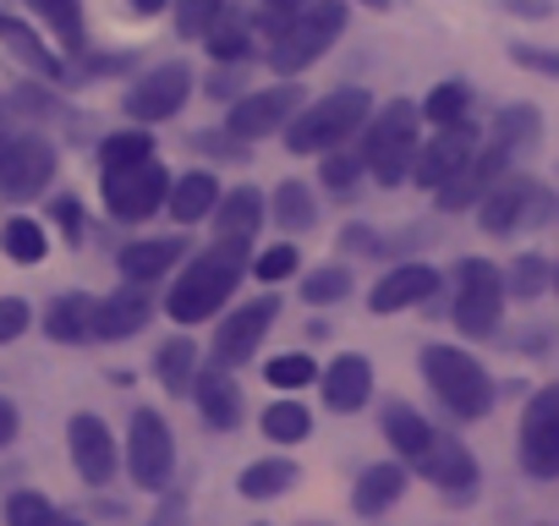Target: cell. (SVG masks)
<instances>
[{
	"instance_id": "d6a6232c",
	"label": "cell",
	"mask_w": 559,
	"mask_h": 526,
	"mask_svg": "<svg viewBox=\"0 0 559 526\" xmlns=\"http://www.w3.org/2000/svg\"><path fill=\"white\" fill-rule=\"evenodd\" d=\"M0 247H7L12 263H39L50 252V236L39 219H7V230H0Z\"/></svg>"
},
{
	"instance_id": "ee69618b",
	"label": "cell",
	"mask_w": 559,
	"mask_h": 526,
	"mask_svg": "<svg viewBox=\"0 0 559 526\" xmlns=\"http://www.w3.org/2000/svg\"><path fill=\"white\" fill-rule=\"evenodd\" d=\"M219 7H225V0H176V28L181 34H209Z\"/></svg>"
},
{
	"instance_id": "836d02e7",
	"label": "cell",
	"mask_w": 559,
	"mask_h": 526,
	"mask_svg": "<svg viewBox=\"0 0 559 526\" xmlns=\"http://www.w3.org/2000/svg\"><path fill=\"white\" fill-rule=\"evenodd\" d=\"M537 127H543L537 105H504V110H499V121H493V143L515 154V148H526V143L537 138Z\"/></svg>"
},
{
	"instance_id": "4fadbf2b",
	"label": "cell",
	"mask_w": 559,
	"mask_h": 526,
	"mask_svg": "<svg viewBox=\"0 0 559 526\" xmlns=\"http://www.w3.org/2000/svg\"><path fill=\"white\" fill-rule=\"evenodd\" d=\"M548 214V198L532 176H504L488 198H483V230L488 236H510L515 225H537Z\"/></svg>"
},
{
	"instance_id": "c3c4849f",
	"label": "cell",
	"mask_w": 559,
	"mask_h": 526,
	"mask_svg": "<svg viewBox=\"0 0 559 526\" xmlns=\"http://www.w3.org/2000/svg\"><path fill=\"white\" fill-rule=\"evenodd\" d=\"M56 219H61V230H67L72 241L83 236V208H78V198H61V203H56Z\"/></svg>"
},
{
	"instance_id": "ffe728a7",
	"label": "cell",
	"mask_w": 559,
	"mask_h": 526,
	"mask_svg": "<svg viewBox=\"0 0 559 526\" xmlns=\"http://www.w3.org/2000/svg\"><path fill=\"white\" fill-rule=\"evenodd\" d=\"M192 390H198V411H203L209 428H236L241 422V395H236V384H230V373L219 362H209L192 379Z\"/></svg>"
},
{
	"instance_id": "52a82bcc",
	"label": "cell",
	"mask_w": 559,
	"mask_h": 526,
	"mask_svg": "<svg viewBox=\"0 0 559 526\" xmlns=\"http://www.w3.org/2000/svg\"><path fill=\"white\" fill-rule=\"evenodd\" d=\"M170 466H176V444H170V428L159 411H132V428H127V471L138 488H165L170 482Z\"/></svg>"
},
{
	"instance_id": "8d00e7d4",
	"label": "cell",
	"mask_w": 559,
	"mask_h": 526,
	"mask_svg": "<svg viewBox=\"0 0 559 526\" xmlns=\"http://www.w3.org/2000/svg\"><path fill=\"white\" fill-rule=\"evenodd\" d=\"M274 219L286 225V230H308L313 219H319V208H313V192L302 187V181H286L274 192Z\"/></svg>"
},
{
	"instance_id": "9c48e42d",
	"label": "cell",
	"mask_w": 559,
	"mask_h": 526,
	"mask_svg": "<svg viewBox=\"0 0 559 526\" xmlns=\"http://www.w3.org/2000/svg\"><path fill=\"white\" fill-rule=\"evenodd\" d=\"M477 132L461 121V127H444V132H433L423 148H417V165H412V181L423 187V192H444L472 159H477Z\"/></svg>"
},
{
	"instance_id": "7a4b0ae2",
	"label": "cell",
	"mask_w": 559,
	"mask_h": 526,
	"mask_svg": "<svg viewBox=\"0 0 559 526\" xmlns=\"http://www.w3.org/2000/svg\"><path fill=\"white\" fill-rule=\"evenodd\" d=\"M341 34H346V0H308L297 17H286V23L274 28L269 67H274L280 77H297V72H308Z\"/></svg>"
},
{
	"instance_id": "74e56055",
	"label": "cell",
	"mask_w": 559,
	"mask_h": 526,
	"mask_svg": "<svg viewBox=\"0 0 559 526\" xmlns=\"http://www.w3.org/2000/svg\"><path fill=\"white\" fill-rule=\"evenodd\" d=\"M34 12L67 39V50H83V0H34Z\"/></svg>"
},
{
	"instance_id": "9f6ffc18",
	"label": "cell",
	"mask_w": 559,
	"mask_h": 526,
	"mask_svg": "<svg viewBox=\"0 0 559 526\" xmlns=\"http://www.w3.org/2000/svg\"><path fill=\"white\" fill-rule=\"evenodd\" d=\"M67 526H83V521H67Z\"/></svg>"
},
{
	"instance_id": "f1b7e54d",
	"label": "cell",
	"mask_w": 559,
	"mask_h": 526,
	"mask_svg": "<svg viewBox=\"0 0 559 526\" xmlns=\"http://www.w3.org/2000/svg\"><path fill=\"white\" fill-rule=\"evenodd\" d=\"M0 39H7V50L23 61V67H34L39 77H61V61L39 45V34L28 28V23H17V17H7V12H0Z\"/></svg>"
},
{
	"instance_id": "8992f818",
	"label": "cell",
	"mask_w": 559,
	"mask_h": 526,
	"mask_svg": "<svg viewBox=\"0 0 559 526\" xmlns=\"http://www.w3.org/2000/svg\"><path fill=\"white\" fill-rule=\"evenodd\" d=\"M56 176V148L39 138V132H17L0 143V198H39Z\"/></svg>"
},
{
	"instance_id": "603a6c76",
	"label": "cell",
	"mask_w": 559,
	"mask_h": 526,
	"mask_svg": "<svg viewBox=\"0 0 559 526\" xmlns=\"http://www.w3.org/2000/svg\"><path fill=\"white\" fill-rule=\"evenodd\" d=\"M94 313H99V302H94V297L67 291V297H56V302L45 308V335H50V340L78 346V340H88V335H94Z\"/></svg>"
},
{
	"instance_id": "bcb514c9",
	"label": "cell",
	"mask_w": 559,
	"mask_h": 526,
	"mask_svg": "<svg viewBox=\"0 0 559 526\" xmlns=\"http://www.w3.org/2000/svg\"><path fill=\"white\" fill-rule=\"evenodd\" d=\"M28 324H34V308H28L23 297H0V346L17 340Z\"/></svg>"
},
{
	"instance_id": "7402d4cb",
	"label": "cell",
	"mask_w": 559,
	"mask_h": 526,
	"mask_svg": "<svg viewBox=\"0 0 559 526\" xmlns=\"http://www.w3.org/2000/svg\"><path fill=\"white\" fill-rule=\"evenodd\" d=\"M148 313H154V302H148L143 291H116V297L99 302L94 335H99V340H127V335H138V330L148 324Z\"/></svg>"
},
{
	"instance_id": "f907efd6",
	"label": "cell",
	"mask_w": 559,
	"mask_h": 526,
	"mask_svg": "<svg viewBox=\"0 0 559 526\" xmlns=\"http://www.w3.org/2000/svg\"><path fill=\"white\" fill-rule=\"evenodd\" d=\"M308 7V0H263V12H274V17H297Z\"/></svg>"
},
{
	"instance_id": "8fae6325",
	"label": "cell",
	"mask_w": 559,
	"mask_h": 526,
	"mask_svg": "<svg viewBox=\"0 0 559 526\" xmlns=\"http://www.w3.org/2000/svg\"><path fill=\"white\" fill-rule=\"evenodd\" d=\"M187 94H192V67L187 61H165V67H154L148 77H138L127 88V116L132 121H170L187 105Z\"/></svg>"
},
{
	"instance_id": "ab89813d",
	"label": "cell",
	"mask_w": 559,
	"mask_h": 526,
	"mask_svg": "<svg viewBox=\"0 0 559 526\" xmlns=\"http://www.w3.org/2000/svg\"><path fill=\"white\" fill-rule=\"evenodd\" d=\"M263 373H269V384H274V390H302V384H313V379H319V362H313L308 351H292V357H274Z\"/></svg>"
},
{
	"instance_id": "5bb4252c",
	"label": "cell",
	"mask_w": 559,
	"mask_h": 526,
	"mask_svg": "<svg viewBox=\"0 0 559 526\" xmlns=\"http://www.w3.org/2000/svg\"><path fill=\"white\" fill-rule=\"evenodd\" d=\"M297 99H302L297 88H252L247 99L230 105L225 132H236L241 143H258V138H269V132H286L292 116H297Z\"/></svg>"
},
{
	"instance_id": "f546056e",
	"label": "cell",
	"mask_w": 559,
	"mask_h": 526,
	"mask_svg": "<svg viewBox=\"0 0 559 526\" xmlns=\"http://www.w3.org/2000/svg\"><path fill=\"white\" fill-rule=\"evenodd\" d=\"M292 482H297V466H292L286 455H274V461H252L236 488H241L247 499H274V493H286Z\"/></svg>"
},
{
	"instance_id": "44dd1931",
	"label": "cell",
	"mask_w": 559,
	"mask_h": 526,
	"mask_svg": "<svg viewBox=\"0 0 559 526\" xmlns=\"http://www.w3.org/2000/svg\"><path fill=\"white\" fill-rule=\"evenodd\" d=\"M373 395V368L368 357H335V368L324 373V401L335 411H362Z\"/></svg>"
},
{
	"instance_id": "11a10c76",
	"label": "cell",
	"mask_w": 559,
	"mask_h": 526,
	"mask_svg": "<svg viewBox=\"0 0 559 526\" xmlns=\"http://www.w3.org/2000/svg\"><path fill=\"white\" fill-rule=\"evenodd\" d=\"M368 7H384V0H368Z\"/></svg>"
},
{
	"instance_id": "ba28073f",
	"label": "cell",
	"mask_w": 559,
	"mask_h": 526,
	"mask_svg": "<svg viewBox=\"0 0 559 526\" xmlns=\"http://www.w3.org/2000/svg\"><path fill=\"white\" fill-rule=\"evenodd\" d=\"M499 313H504V280L493 263L483 258H466L461 263V297H455V324L477 340V335H493L499 330Z\"/></svg>"
},
{
	"instance_id": "e0dca14e",
	"label": "cell",
	"mask_w": 559,
	"mask_h": 526,
	"mask_svg": "<svg viewBox=\"0 0 559 526\" xmlns=\"http://www.w3.org/2000/svg\"><path fill=\"white\" fill-rule=\"evenodd\" d=\"M504 170H510V148L483 143V148H477V159H472V165H466V170H461V176H455V181L439 192V208H450V214H455V208L483 203V198H488V192L504 181Z\"/></svg>"
},
{
	"instance_id": "ac0fdd59",
	"label": "cell",
	"mask_w": 559,
	"mask_h": 526,
	"mask_svg": "<svg viewBox=\"0 0 559 526\" xmlns=\"http://www.w3.org/2000/svg\"><path fill=\"white\" fill-rule=\"evenodd\" d=\"M417 466H423V477H428V482H439V488H444V493H455V499L477 493V461H472V450H466L461 439L433 433V444H428V455H423Z\"/></svg>"
},
{
	"instance_id": "4dcf8cb0",
	"label": "cell",
	"mask_w": 559,
	"mask_h": 526,
	"mask_svg": "<svg viewBox=\"0 0 559 526\" xmlns=\"http://www.w3.org/2000/svg\"><path fill=\"white\" fill-rule=\"evenodd\" d=\"M192 368H198V346H192V340H165V346L154 351V379H159L170 395H181V390L192 384Z\"/></svg>"
},
{
	"instance_id": "681fc988",
	"label": "cell",
	"mask_w": 559,
	"mask_h": 526,
	"mask_svg": "<svg viewBox=\"0 0 559 526\" xmlns=\"http://www.w3.org/2000/svg\"><path fill=\"white\" fill-rule=\"evenodd\" d=\"M17 439V406L7 401V395H0V450H7Z\"/></svg>"
},
{
	"instance_id": "83f0119b",
	"label": "cell",
	"mask_w": 559,
	"mask_h": 526,
	"mask_svg": "<svg viewBox=\"0 0 559 526\" xmlns=\"http://www.w3.org/2000/svg\"><path fill=\"white\" fill-rule=\"evenodd\" d=\"M384 439H390L406 461H423L428 444H433V428H428L412 406H384Z\"/></svg>"
},
{
	"instance_id": "f5cc1de1",
	"label": "cell",
	"mask_w": 559,
	"mask_h": 526,
	"mask_svg": "<svg viewBox=\"0 0 559 526\" xmlns=\"http://www.w3.org/2000/svg\"><path fill=\"white\" fill-rule=\"evenodd\" d=\"M138 12H165V7H176V0H132Z\"/></svg>"
},
{
	"instance_id": "db71d44e",
	"label": "cell",
	"mask_w": 559,
	"mask_h": 526,
	"mask_svg": "<svg viewBox=\"0 0 559 526\" xmlns=\"http://www.w3.org/2000/svg\"><path fill=\"white\" fill-rule=\"evenodd\" d=\"M554 291H559V270H554Z\"/></svg>"
},
{
	"instance_id": "4316f807",
	"label": "cell",
	"mask_w": 559,
	"mask_h": 526,
	"mask_svg": "<svg viewBox=\"0 0 559 526\" xmlns=\"http://www.w3.org/2000/svg\"><path fill=\"white\" fill-rule=\"evenodd\" d=\"M214 225H219V236H252V230L263 225V198H258L252 187L225 192V198L214 203Z\"/></svg>"
},
{
	"instance_id": "277c9868",
	"label": "cell",
	"mask_w": 559,
	"mask_h": 526,
	"mask_svg": "<svg viewBox=\"0 0 559 526\" xmlns=\"http://www.w3.org/2000/svg\"><path fill=\"white\" fill-rule=\"evenodd\" d=\"M423 379L433 384V395H439L455 417H488V411H493V379L483 373V362H477L472 351L428 346V351H423Z\"/></svg>"
},
{
	"instance_id": "7dc6e473",
	"label": "cell",
	"mask_w": 559,
	"mask_h": 526,
	"mask_svg": "<svg viewBox=\"0 0 559 526\" xmlns=\"http://www.w3.org/2000/svg\"><path fill=\"white\" fill-rule=\"evenodd\" d=\"M324 187L352 192V187H357V159H352V154H330V159H324Z\"/></svg>"
},
{
	"instance_id": "9a60e30c",
	"label": "cell",
	"mask_w": 559,
	"mask_h": 526,
	"mask_svg": "<svg viewBox=\"0 0 559 526\" xmlns=\"http://www.w3.org/2000/svg\"><path fill=\"white\" fill-rule=\"evenodd\" d=\"M274 297H258V302H247V308H236L219 330H214V362L219 368H236V362H247L258 346H263V335H269V324H274Z\"/></svg>"
},
{
	"instance_id": "f6af8a7d",
	"label": "cell",
	"mask_w": 559,
	"mask_h": 526,
	"mask_svg": "<svg viewBox=\"0 0 559 526\" xmlns=\"http://www.w3.org/2000/svg\"><path fill=\"white\" fill-rule=\"evenodd\" d=\"M297 263H302V258H297V247H292V241H280V247L258 252V263H252V275H258V280H286V275L297 270Z\"/></svg>"
},
{
	"instance_id": "cb8c5ba5",
	"label": "cell",
	"mask_w": 559,
	"mask_h": 526,
	"mask_svg": "<svg viewBox=\"0 0 559 526\" xmlns=\"http://www.w3.org/2000/svg\"><path fill=\"white\" fill-rule=\"evenodd\" d=\"M401 493H406V466L379 461V466H368V471H362V482L352 488V504H357V515H384Z\"/></svg>"
},
{
	"instance_id": "5b68a950",
	"label": "cell",
	"mask_w": 559,
	"mask_h": 526,
	"mask_svg": "<svg viewBox=\"0 0 559 526\" xmlns=\"http://www.w3.org/2000/svg\"><path fill=\"white\" fill-rule=\"evenodd\" d=\"M417 110L406 105V99H395V105H384V116L373 121V132H368V170L384 181V187H401V181H412V165H417Z\"/></svg>"
},
{
	"instance_id": "816d5d0a",
	"label": "cell",
	"mask_w": 559,
	"mask_h": 526,
	"mask_svg": "<svg viewBox=\"0 0 559 526\" xmlns=\"http://www.w3.org/2000/svg\"><path fill=\"white\" fill-rule=\"evenodd\" d=\"M154 526H181V499H170V504L154 515Z\"/></svg>"
},
{
	"instance_id": "1f68e13d",
	"label": "cell",
	"mask_w": 559,
	"mask_h": 526,
	"mask_svg": "<svg viewBox=\"0 0 559 526\" xmlns=\"http://www.w3.org/2000/svg\"><path fill=\"white\" fill-rule=\"evenodd\" d=\"M148 159H154L148 132H110V138L99 143V165H105V176L132 170V165H148Z\"/></svg>"
},
{
	"instance_id": "7c38bea8",
	"label": "cell",
	"mask_w": 559,
	"mask_h": 526,
	"mask_svg": "<svg viewBox=\"0 0 559 526\" xmlns=\"http://www.w3.org/2000/svg\"><path fill=\"white\" fill-rule=\"evenodd\" d=\"M159 203H170V176L165 165H132V170H116L105 176V208L116 219H148Z\"/></svg>"
},
{
	"instance_id": "484cf974",
	"label": "cell",
	"mask_w": 559,
	"mask_h": 526,
	"mask_svg": "<svg viewBox=\"0 0 559 526\" xmlns=\"http://www.w3.org/2000/svg\"><path fill=\"white\" fill-rule=\"evenodd\" d=\"M181 258V236H159V241H132V247H121V275L132 280V286H143V280H159L170 263Z\"/></svg>"
},
{
	"instance_id": "d4e9b609",
	"label": "cell",
	"mask_w": 559,
	"mask_h": 526,
	"mask_svg": "<svg viewBox=\"0 0 559 526\" xmlns=\"http://www.w3.org/2000/svg\"><path fill=\"white\" fill-rule=\"evenodd\" d=\"M214 203H219V181H214L209 170H187V176H176V181H170V214H176L181 225L209 219V214H214Z\"/></svg>"
},
{
	"instance_id": "d6986e66",
	"label": "cell",
	"mask_w": 559,
	"mask_h": 526,
	"mask_svg": "<svg viewBox=\"0 0 559 526\" xmlns=\"http://www.w3.org/2000/svg\"><path fill=\"white\" fill-rule=\"evenodd\" d=\"M433 286H439V275L428 263H395V270L373 286V313H401V308L433 297Z\"/></svg>"
},
{
	"instance_id": "2e32d148",
	"label": "cell",
	"mask_w": 559,
	"mask_h": 526,
	"mask_svg": "<svg viewBox=\"0 0 559 526\" xmlns=\"http://www.w3.org/2000/svg\"><path fill=\"white\" fill-rule=\"evenodd\" d=\"M67 444H72V461H78V477L83 482L99 488V482L116 477V439H110V428L94 411H78L67 422Z\"/></svg>"
},
{
	"instance_id": "60d3db41",
	"label": "cell",
	"mask_w": 559,
	"mask_h": 526,
	"mask_svg": "<svg viewBox=\"0 0 559 526\" xmlns=\"http://www.w3.org/2000/svg\"><path fill=\"white\" fill-rule=\"evenodd\" d=\"M252 34L241 28V23H230V17H214V28H209V56L214 61H247L252 50Z\"/></svg>"
},
{
	"instance_id": "30bf717a",
	"label": "cell",
	"mask_w": 559,
	"mask_h": 526,
	"mask_svg": "<svg viewBox=\"0 0 559 526\" xmlns=\"http://www.w3.org/2000/svg\"><path fill=\"white\" fill-rule=\"evenodd\" d=\"M521 466L532 477H559V390H537L521 417Z\"/></svg>"
},
{
	"instance_id": "e575fe53",
	"label": "cell",
	"mask_w": 559,
	"mask_h": 526,
	"mask_svg": "<svg viewBox=\"0 0 559 526\" xmlns=\"http://www.w3.org/2000/svg\"><path fill=\"white\" fill-rule=\"evenodd\" d=\"M466 110H472V88H466V83H439V88L423 99V116H428L433 127H461Z\"/></svg>"
},
{
	"instance_id": "b9f144b4",
	"label": "cell",
	"mask_w": 559,
	"mask_h": 526,
	"mask_svg": "<svg viewBox=\"0 0 559 526\" xmlns=\"http://www.w3.org/2000/svg\"><path fill=\"white\" fill-rule=\"evenodd\" d=\"M352 291V270H341V263H330V270H313L308 280H302V297L319 308V302H341Z\"/></svg>"
},
{
	"instance_id": "7bdbcfd3",
	"label": "cell",
	"mask_w": 559,
	"mask_h": 526,
	"mask_svg": "<svg viewBox=\"0 0 559 526\" xmlns=\"http://www.w3.org/2000/svg\"><path fill=\"white\" fill-rule=\"evenodd\" d=\"M548 280H554V275H548V258H537V252L515 258V270L504 275V286H510L515 297H537V291H543Z\"/></svg>"
},
{
	"instance_id": "6da1fadb",
	"label": "cell",
	"mask_w": 559,
	"mask_h": 526,
	"mask_svg": "<svg viewBox=\"0 0 559 526\" xmlns=\"http://www.w3.org/2000/svg\"><path fill=\"white\" fill-rule=\"evenodd\" d=\"M247 263H252V236H219L198 263L181 270V280L165 297V313L176 324H203L209 313H219L230 302L236 280L247 275Z\"/></svg>"
},
{
	"instance_id": "f35d334b",
	"label": "cell",
	"mask_w": 559,
	"mask_h": 526,
	"mask_svg": "<svg viewBox=\"0 0 559 526\" xmlns=\"http://www.w3.org/2000/svg\"><path fill=\"white\" fill-rule=\"evenodd\" d=\"M7 526H67L45 493H12L7 499Z\"/></svg>"
},
{
	"instance_id": "d590c367",
	"label": "cell",
	"mask_w": 559,
	"mask_h": 526,
	"mask_svg": "<svg viewBox=\"0 0 559 526\" xmlns=\"http://www.w3.org/2000/svg\"><path fill=\"white\" fill-rule=\"evenodd\" d=\"M263 433L280 439V444H297V439L313 433V417H308V406H297V401H274V406L263 411Z\"/></svg>"
},
{
	"instance_id": "3957f363",
	"label": "cell",
	"mask_w": 559,
	"mask_h": 526,
	"mask_svg": "<svg viewBox=\"0 0 559 526\" xmlns=\"http://www.w3.org/2000/svg\"><path fill=\"white\" fill-rule=\"evenodd\" d=\"M368 110H373L368 88H335V94H324L319 105L297 110V121H292V132H286V148H292V154H324V148L346 143L352 132H362Z\"/></svg>"
}]
</instances>
